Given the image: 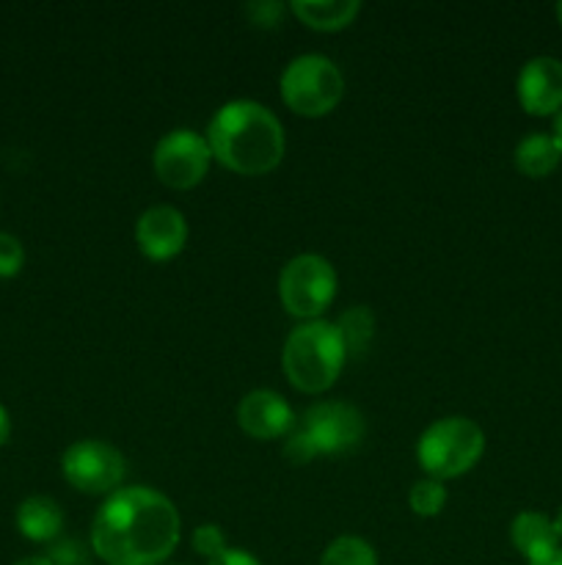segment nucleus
<instances>
[{"label": "nucleus", "instance_id": "obj_14", "mask_svg": "<svg viewBox=\"0 0 562 565\" xmlns=\"http://www.w3.org/2000/svg\"><path fill=\"white\" fill-rule=\"evenodd\" d=\"M61 527H64V511L50 497H28L17 508V530L33 544H47L58 539Z\"/></svg>", "mask_w": 562, "mask_h": 565}, {"label": "nucleus", "instance_id": "obj_2", "mask_svg": "<svg viewBox=\"0 0 562 565\" xmlns=\"http://www.w3.org/2000/svg\"><path fill=\"white\" fill-rule=\"evenodd\" d=\"M204 138L220 166L246 177L273 171L287 149L279 116L253 99H231L220 105L209 119Z\"/></svg>", "mask_w": 562, "mask_h": 565}, {"label": "nucleus", "instance_id": "obj_10", "mask_svg": "<svg viewBox=\"0 0 562 565\" xmlns=\"http://www.w3.org/2000/svg\"><path fill=\"white\" fill-rule=\"evenodd\" d=\"M518 103L532 116H551L562 110V61L534 55L521 66L516 81Z\"/></svg>", "mask_w": 562, "mask_h": 565}, {"label": "nucleus", "instance_id": "obj_20", "mask_svg": "<svg viewBox=\"0 0 562 565\" xmlns=\"http://www.w3.org/2000/svg\"><path fill=\"white\" fill-rule=\"evenodd\" d=\"M193 550L202 557H207V561L218 557L220 552L229 550V546H226L224 530H220L218 524H198V527L193 530Z\"/></svg>", "mask_w": 562, "mask_h": 565}, {"label": "nucleus", "instance_id": "obj_11", "mask_svg": "<svg viewBox=\"0 0 562 565\" xmlns=\"http://www.w3.org/2000/svg\"><path fill=\"white\" fill-rule=\"evenodd\" d=\"M136 241L143 257L158 259V263L176 257L187 243L185 215L171 204L143 210L136 224Z\"/></svg>", "mask_w": 562, "mask_h": 565}, {"label": "nucleus", "instance_id": "obj_21", "mask_svg": "<svg viewBox=\"0 0 562 565\" xmlns=\"http://www.w3.org/2000/svg\"><path fill=\"white\" fill-rule=\"evenodd\" d=\"M25 265V248L9 232H0V279H11Z\"/></svg>", "mask_w": 562, "mask_h": 565}, {"label": "nucleus", "instance_id": "obj_22", "mask_svg": "<svg viewBox=\"0 0 562 565\" xmlns=\"http://www.w3.org/2000/svg\"><path fill=\"white\" fill-rule=\"evenodd\" d=\"M248 14L253 17L257 25H275L281 14V3H251L248 6Z\"/></svg>", "mask_w": 562, "mask_h": 565}, {"label": "nucleus", "instance_id": "obj_4", "mask_svg": "<svg viewBox=\"0 0 562 565\" xmlns=\"http://www.w3.org/2000/svg\"><path fill=\"white\" fill-rule=\"evenodd\" d=\"M367 434L361 412L350 403H314L303 414L301 428L287 441V458L292 463H309L317 456H342L361 445Z\"/></svg>", "mask_w": 562, "mask_h": 565}, {"label": "nucleus", "instance_id": "obj_6", "mask_svg": "<svg viewBox=\"0 0 562 565\" xmlns=\"http://www.w3.org/2000/svg\"><path fill=\"white\" fill-rule=\"evenodd\" d=\"M281 97L295 114L317 119L331 114L345 97V77L339 66L317 53L298 55L281 72Z\"/></svg>", "mask_w": 562, "mask_h": 565}, {"label": "nucleus", "instance_id": "obj_28", "mask_svg": "<svg viewBox=\"0 0 562 565\" xmlns=\"http://www.w3.org/2000/svg\"><path fill=\"white\" fill-rule=\"evenodd\" d=\"M556 533H560V541H562V508H560V516H556Z\"/></svg>", "mask_w": 562, "mask_h": 565}, {"label": "nucleus", "instance_id": "obj_25", "mask_svg": "<svg viewBox=\"0 0 562 565\" xmlns=\"http://www.w3.org/2000/svg\"><path fill=\"white\" fill-rule=\"evenodd\" d=\"M14 565H55L50 557H22V561H17Z\"/></svg>", "mask_w": 562, "mask_h": 565}, {"label": "nucleus", "instance_id": "obj_17", "mask_svg": "<svg viewBox=\"0 0 562 565\" xmlns=\"http://www.w3.org/2000/svg\"><path fill=\"white\" fill-rule=\"evenodd\" d=\"M320 565H378L372 544L358 535H339L320 557Z\"/></svg>", "mask_w": 562, "mask_h": 565}, {"label": "nucleus", "instance_id": "obj_13", "mask_svg": "<svg viewBox=\"0 0 562 565\" xmlns=\"http://www.w3.org/2000/svg\"><path fill=\"white\" fill-rule=\"evenodd\" d=\"M510 541L529 563L549 561L551 555L560 552V533L556 524L549 516L534 511H523L512 519Z\"/></svg>", "mask_w": 562, "mask_h": 565}, {"label": "nucleus", "instance_id": "obj_19", "mask_svg": "<svg viewBox=\"0 0 562 565\" xmlns=\"http://www.w3.org/2000/svg\"><path fill=\"white\" fill-rule=\"evenodd\" d=\"M408 505H411V511L417 513V516H424V519L439 516L446 505L444 483L433 478L413 483L411 491H408Z\"/></svg>", "mask_w": 562, "mask_h": 565}, {"label": "nucleus", "instance_id": "obj_15", "mask_svg": "<svg viewBox=\"0 0 562 565\" xmlns=\"http://www.w3.org/2000/svg\"><path fill=\"white\" fill-rule=\"evenodd\" d=\"M292 14L314 31H342L361 11L358 0H292Z\"/></svg>", "mask_w": 562, "mask_h": 565}, {"label": "nucleus", "instance_id": "obj_29", "mask_svg": "<svg viewBox=\"0 0 562 565\" xmlns=\"http://www.w3.org/2000/svg\"><path fill=\"white\" fill-rule=\"evenodd\" d=\"M556 17H560V25H562V3H556Z\"/></svg>", "mask_w": 562, "mask_h": 565}, {"label": "nucleus", "instance_id": "obj_27", "mask_svg": "<svg viewBox=\"0 0 562 565\" xmlns=\"http://www.w3.org/2000/svg\"><path fill=\"white\" fill-rule=\"evenodd\" d=\"M554 136H556V141L562 143V110H560V114H556V121H554Z\"/></svg>", "mask_w": 562, "mask_h": 565}, {"label": "nucleus", "instance_id": "obj_12", "mask_svg": "<svg viewBox=\"0 0 562 565\" xmlns=\"http://www.w3.org/2000/svg\"><path fill=\"white\" fill-rule=\"evenodd\" d=\"M237 425L246 430L251 439L270 441L290 434L295 425L290 403L273 390H253L237 406Z\"/></svg>", "mask_w": 562, "mask_h": 565}, {"label": "nucleus", "instance_id": "obj_24", "mask_svg": "<svg viewBox=\"0 0 562 565\" xmlns=\"http://www.w3.org/2000/svg\"><path fill=\"white\" fill-rule=\"evenodd\" d=\"M9 434H11V419H9V412H6L3 406H0V447L9 441Z\"/></svg>", "mask_w": 562, "mask_h": 565}, {"label": "nucleus", "instance_id": "obj_9", "mask_svg": "<svg viewBox=\"0 0 562 565\" xmlns=\"http://www.w3.org/2000/svg\"><path fill=\"white\" fill-rule=\"evenodd\" d=\"M209 163H213V152H209L207 138L185 130V127L160 138L152 154L154 174L160 177L163 185L174 188V191L196 188L207 177Z\"/></svg>", "mask_w": 562, "mask_h": 565}, {"label": "nucleus", "instance_id": "obj_18", "mask_svg": "<svg viewBox=\"0 0 562 565\" xmlns=\"http://www.w3.org/2000/svg\"><path fill=\"white\" fill-rule=\"evenodd\" d=\"M342 340H345L347 353H361L372 340V312L367 307H353L350 312L342 315L336 323Z\"/></svg>", "mask_w": 562, "mask_h": 565}, {"label": "nucleus", "instance_id": "obj_3", "mask_svg": "<svg viewBox=\"0 0 562 565\" xmlns=\"http://www.w3.org/2000/svg\"><path fill=\"white\" fill-rule=\"evenodd\" d=\"M347 362V348L336 323L306 320L290 331L281 351V364L295 390L320 395L331 390Z\"/></svg>", "mask_w": 562, "mask_h": 565}, {"label": "nucleus", "instance_id": "obj_7", "mask_svg": "<svg viewBox=\"0 0 562 565\" xmlns=\"http://www.w3.org/2000/svg\"><path fill=\"white\" fill-rule=\"evenodd\" d=\"M336 296V270L320 254H298L281 268L279 298L295 318L320 320Z\"/></svg>", "mask_w": 562, "mask_h": 565}, {"label": "nucleus", "instance_id": "obj_23", "mask_svg": "<svg viewBox=\"0 0 562 565\" xmlns=\"http://www.w3.org/2000/svg\"><path fill=\"white\" fill-rule=\"evenodd\" d=\"M207 565H262L257 561V557L251 555V552H246V550H226V552H220L218 557H213V561H207Z\"/></svg>", "mask_w": 562, "mask_h": 565}, {"label": "nucleus", "instance_id": "obj_8", "mask_svg": "<svg viewBox=\"0 0 562 565\" xmlns=\"http://www.w3.org/2000/svg\"><path fill=\"white\" fill-rule=\"evenodd\" d=\"M61 472L72 489L83 494H114L127 475V461L114 445L102 439H83L66 447Z\"/></svg>", "mask_w": 562, "mask_h": 565}, {"label": "nucleus", "instance_id": "obj_1", "mask_svg": "<svg viewBox=\"0 0 562 565\" xmlns=\"http://www.w3.org/2000/svg\"><path fill=\"white\" fill-rule=\"evenodd\" d=\"M174 502L154 489H119L91 524V550L105 565H160L180 544Z\"/></svg>", "mask_w": 562, "mask_h": 565}, {"label": "nucleus", "instance_id": "obj_16", "mask_svg": "<svg viewBox=\"0 0 562 565\" xmlns=\"http://www.w3.org/2000/svg\"><path fill=\"white\" fill-rule=\"evenodd\" d=\"M562 160V143L556 136H545V132H532V136L521 138L516 147V169L523 177H549L551 171L560 166Z\"/></svg>", "mask_w": 562, "mask_h": 565}, {"label": "nucleus", "instance_id": "obj_5", "mask_svg": "<svg viewBox=\"0 0 562 565\" xmlns=\"http://www.w3.org/2000/svg\"><path fill=\"white\" fill-rule=\"evenodd\" d=\"M485 452V434L466 417L435 419L417 445V458L433 480H450L466 475Z\"/></svg>", "mask_w": 562, "mask_h": 565}, {"label": "nucleus", "instance_id": "obj_26", "mask_svg": "<svg viewBox=\"0 0 562 565\" xmlns=\"http://www.w3.org/2000/svg\"><path fill=\"white\" fill-rule=\"evenodd\" d=\"M529 565H562V550L556 555H551L549 561H540V563H529Z\"/></svg>", "mask_w": 562, "mask_h": 565}]
</instances>
